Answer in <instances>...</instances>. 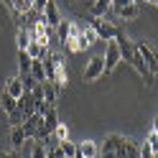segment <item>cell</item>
Instances as JSON below:
<instances>
[{"label": "cell", "instance_id": "obj_1", "mask_svg": "<svg viewBox=\"0 0 158 158\" xmlns=\"http://www.w3.org/2000/svg\"><path fill=\"white\" fill-rule=\"evenodd\" d=\"M51 82L56 84V89L59 92H64V87L69 84V74H66V61L59 54H54V66H51Z\"/></svg>", "mask_w": 158, "mask_h": 158}, {"label": "cell", "instance_id": "obj_2", "mask_svg": "<svg viewBox=\"0 0 158 158\" xmlns=\"http://www.w3.org/2000/svg\"><path fill=\"white\" fill-rule=\"evenodd\" d=\"M89 26L97 31V38H105V41H112V38L120 33V26H117V23H110V21H105V18H92Z\"/></svg>", "mask_w": 158, "mask_h": 158}, {"label": "cell", "instance_id": "obj_3", "mask_svg": "<svg viewBox=\"0 0 158 158\" xmlns=\"http://www.w3.org/2000/svg\"><path fill=\"white\" fill-rule=\"evenodd\" d=\"M105 74H112L115 69H117V64L123 61V56H120V48H117V44H115V38L112 41H107V46H105Z\"/></svg>", "mask_w": 158, "mask_h": 158}, {"label": "cell", "instance_id": "obj_4", "mask_svg": "<svg viewBox=\"0 0 158 158\" xmlns=\"http://www.w3.org/2000/svg\"><path fill=\"white\" fill-rule=\"evenodd\" d=\"M135 51L140 54V59L145 61V66L156 74V72H158V54L153 51V46L148 44V41H138V44H135Z\"/></svg>", "mask_w": 158, "mask_h": 158}, {"label": "cell", "instance_id": "obj_5", "mask_svg": "<svg viewBox=\"0 0 158 158\" xmlns=\"http://www.w3.org/2000/svg\"><path fill=\"white\" fill-rule=\"evenodd\" d=\"M105 74V59L102 56H92L89 61L84 66V79L87 82H94V79H100Z\"/></svg>", "mask_w": 158, "mask_h": 158}, {"label": "cell", "instance_id": "obj_6", "mask_svg": "<svg viewBox=\"0 0 158 158\" xmlns=\"http://www.w3.org/2000/svg\"><path fill=\"white\" fill-rule=\"evenodd\" d=\"M117 158H140V143H135L133 138H120Z\"/></svg>", "mask_w": 158, "mask_h": 158}, {"label": "cell", "instance_id": "obj_7", "mask_svg": "<svg viewBox=\"0 0 158 158\" xmlns=\"http://www.w3.org/2000/svg\"><path fill=\"white\" fill-rule=\"evenodd\" d=\"M120 138H123V135H117V133L107 135L105 143L100 145V153H97V158H117V145H120Z\"/></svg>", "mask_w": 158, "mask_h": 158}, {"label": "cell", "instance_id": "obj_8", "mask_svg": "<svg viewBox=\"0 0 158 158\" xmlns=\"http://www.w3.org/2000/svg\"><path fill=\"white\" fill-rule=\"evenodd\" d=\"M115 44H117V48H120V56L125 59L127 64H130V61H133V56H135V44H133L130 38H127V36L123 33V31L115 36Z\"/></svg>", "mask_w": 158, "mask_h": 158}, {"label": "cell", "instance_id": "obj_9", "mask_svg": "<svg viewBox=\"0 0 158 158\" xmlns=\"http://www.w3.org/2000/svg\"><path fill=\"white\" fill-rule=\"evenodd\" d=\"M79 38H82V23H72V28H69V38H66V48L72 54H79V51H84L82 48V41H79Z\"/></svg>", "mask_w": 158, "mask_h": 158}, {"label": "cell", "instance_id": "obj_10", "mask_svg": "<svg viewBox=\"0 0 158 158\" xmlns=\"http://www.w3.org/2000/svg\"><path fill=\"white\" fill-rule=\"evenodd\" d=\"M110 10H112L117 18H123V21H135V18L140 15V5H138V3H127V5L110 8Z\"/></svg>", "mask_w": 158, "mask_h": 158}, {"label": "cell", "instance_id": "obj_11", "mask_svg": "<svg viewBox=\"0 0 158 158\" xmlns=\"http://www.w3.org/2000/svg\"><path fill=\"white\" fill-rule=\"evenodd\" d=\"M44 18H46V23L51 26V28H56V23L61 21V13H59V8H56V3L54 0H48V3L44 5V13H41Z\"/></svg>", "mask_w": 158, "mask_h": 158}, {"label": "cell", "instance_id": "obj_12", "mask_svg": "<svg viewBox=\"0 0 158 158\" xmlns=\"http://www.w3.org/2000/svg\"><path fill=\"white\" fill-rule=\"evenodd\" d=\"M38 125H41V115H28L26 120L21 123V127H23V133H26V138H33L36 140V130H38Z\"/></svg>", "mask_w": 158, "mask_h": 158}, {"label": "cell", "instance_id": "obj_13", "mask_svg": "<svg viewBox=\"0 0 158 158\" xmlns=\"http://www.w3.org/2000/svg\"><path fill=\"white\" fill-rule=\"evenodd\" d=\"M41 87H44V102H46V105H56V97H59L56 84L51 82V79H44Z\"/></svg>", "mask_w": 158, "mask_h": 158}, {"label": "cell", "instance_id": "obj_14", "mask_svg": "<svg viewBox=\"0 0 158 158\" xmlns=\"http://www.w3.org/2000/svg\"><path fill=\"white\" fill-rule=\"evenodd\" d=\"M110 8H112V0H94V3L89 5L92 18H105L107 13H110Z\"/></svg>", "mask_w": 158, "mask_h": 158}, {"label": "cell", "instance_id": "obj_15", "mask_svg": "<svg viewBox=\"0 0 158 158\" xmlns=\"http://www.w3.org/2000/svg\"><path fill=\"white\" fill-rule=\"evenodd\" d=\"M18 107L23 110V115H33V107H36V100H33V94L31 92H23L21 97H18Z\"/></svg>", "mask_w": 158, "mask_h": 158}, {"label": "cell", "instance_id": "obj_16", "mask_svg": "<svg viewBox=\"0 0 158 158\" xmlns=\"http://www.w3.org/2000/svg\"><path fill=\"white\" fill-rule=\"evenodd\" d=\"M3 92L13 94L15 100H18V97L23 94V82H21V77H10V79H8V82H5V89H3Z\"/></svg>", "mask_w": 158, "mask_h": 158}, {"label": "cell", "instance_id": "obj_17", "mask_svg": "<svg viewBox=\"0 0 158 158\" xmlns=\"http://www.w3.org/2000/svg\"><path fill=\"white\" fill-rule=\"evenodd\" d=\"M31 61H33V59H31V54H28L26 48H23V51H18V72H21L18 77L31 74Z\"/></svg>", "mask_w": 158, "mask_h": 158}, {"label": "cell", "instance_id": "obj_18", "mask_svg": "<svg viewBox=\"0 0 158 158\" xmlns=\"http://www.w3.org/2000/svg\"><path fill=\"white\" fill-rule=\"evenodd\" d=\"M79 153H82L84 158H97V153H100V145H97L94 140H84V143H79Z\"/></svg>", "mask_w": 158, "mask_h": 158}, {"label": "cell", "instance_id": "obj_19", "mask_svg": "<svg viewBox=\"0 0 158 158\" xmlns=\"http://www.w3.org/2000/svg\"><path fill=\"white\" fill-rule=\"evenodd\" d=\"M26 140H28V138H26V133H23V127H21V125H13V127H10V145H13V148H23Z\"/></svg>", "mask_w": 158, "mask_h": 158}, {"label": "cell", "instance_id": "obj_20", "mask_svg": "<svg viewBox=\"0 0 158 158\" xmlns=\"http://www.w3.org/2000/svg\"><path fill=\"white\" fill-rule=\"evenodd\" d=\"M0 107H3V112H5V115H10V112L15 110V107H18V100H15L13 94L3 92V94H0Z\"/></svg>", "mask_w": 158, "mask_h": 158}, {"label": "cell", "instance_id": "obj_21", "mask_svg": "<svg viewBox=\"0 0 158 158\" xmlns=\"http://www.w3.org/2000/svg\"><path fill=\"white\" fill-rule=\"evenodd\" d=\"M31 77L36 79V82H44V79H46V72H44V61H41V59H33V61H31Z\"/></svg>", "mask_w": 158, "mask_h": 158}, {"label": "cell", "instance_id": "obj_22", "mask_svg": "<svg viewBox=\"0 0 158 158\" xmlns=\"http://www.w3.org/2000/svg\"><path fill=\"white\" fill-rule=\"evenodd\" d=\"M15 44H18V51L28 48V44H31V33H28V28H18V33H15Z\"/></svg>", "mask_w": 158, "mask_h": 158}, {"label": "cell", "instance_id": "obj_23", "mask_svg": "<svg viewBox=\"0 0 158 158\" xmlns=\"http://www.w3.org/2000/svg\"><path fill=\"white\" fill-rule=\"evenodd\" d=\"M69 28H72V21H59L56 23V38L61 44H66V38H69Z\"/></svg>", "mask_w": 158, "mask_h": 158}, {"label": "cell", "instance_id": "obj_24", "mask_svg": "<svg viewBox=\"0 0 158 158\" xmlns=\"http://www.w3.org/2000/svg\"><path fill=\"white\" fill-rule=\"evenodd\" d=\"M59 151L64 153V158H74V153H77V145H74V143L66 138V140H59Z\"/></svg>", "mask_w": 158, "mask_h": 158}, {"label": "cell", "instance_id": "obj_25", "mask_svg": "<svg viewBox=\"0 0 158 158\" xmlns=\"http://www.w3.org/2000/svg\"><path fill=\"white\" fill-rule=\"evenodd\" d=\"M44 44L41 41H33V38H31V44H28V48H26V51L28 54H31V59H41V51H44Z\"/></svg>", "mask_w": 158, "mask_h": 158}, {"label": "cell", "instance_id": "obj_26", "mask_svg": "<svg viewBox=\"0 0 158 158\" xmlns=\"http://www.w3.org/2000/svg\"><path fill=\"white\" fill-rule=\"evenodd\" d=\"M54 138H56V140H66V138H69V127H66L64 123H59V125L54 127Z\"/></svg>", "mask_w": 158, "mask_h": 158}, {"label": "cell", "instance_id": "obj_27", "mask_svg": "<svg viewBox=\"0 0 158 158\" xmlns=\"http://www.w3.org/2000/svg\"><path fill=\"white\" fill-rule=\"evenodd\" d=\"M31 158H46V148L41 140H36V145H31Z\"/></svg>", "mask_w": 158, "mask_h": 158}, {"label": "cell", "instance_id": "obj_28", "mask_svg": "<svg viewBox=\"0 0 158 158\" xmlns=\"http://www.w3.org/2000/svg\"><path fill=\"white\" fill-rule=\"evenodd\" d=\"M8 117H10V125H21V123L26 120V115H23V110H21V107H15V110L8 115Z\"/></svg>", "mask_w": 158, "mask_h": 158}, {"label": "cell", "instance_id": "obj_29", "mask_svg": "<svg viewBox=\"0 0 158 158\" xmlns=\"http://www.w3.org/2000/svg\"><path fill=\"white\" fill-rule=\"evenodd\" d=\"M145 143H148V145H151V148H153V153L158 151V135H156L153 130H151V133H148V135H145Z\"/></svg>", "mask_w": 158, "mask_h": 158}, {"label": "cell", "instance_id": "obj_30", "mask_svg": "<svg viewBox=\"0 0 158 158\" xmlns=\"http://www.w3.org/2000/svg\"><path fill=\"white\" fill-rule=\"evenodd\" d=\"M140 158H153V148L148 145V143L140 145Z\"/></svg>", "mask_w": 158, "mask_h": 158}, {"label": "cell", "instance_id": "obj_31", "mask_svg": "<svg viewBox=\"0 0 158 158\" xmlns=\"http://www.w3.org/2000/svg\"><path fill=\"white\" fill-rule=\"evenodd\" d=\"M48 3V0H33V10L36 13H44V5Z\"/></svg>", "mask_w": 158, "mask_h": 158}, {"label": "cell", "instance_id": "obj_32", "mask_svg": "<svg viewBox=\"0 0 158 158\" xmlns=\"http://www.w3.org/2000/svg\"><path fill=\"white\" fill-rule=\"evenodd\" d=\"M153 133L158 135V117H156V120H153Z\"/></svg>", "mask_w": 158, "mask_h": 158}, {"label": "cell", "instance_id": "obj_33", "mask_svg": "<svg viewBox=\"0 0 158 158\" xmlns=\"http://www.w3.org/2000/svg\"><path fill=\"white\" fill-rule=\"evenodd\" d=\"M138 5H143V3H156V0H135Z\"/></svg>", "mask_w": 158, "mask_h": 158}, {"label": "cell", "instance_id": "obj_34", "mask_svg": "<svg viewBox=\"0 0 158 158\" xmlns=\"http://www.w3.org/2000/svg\"><path fill=\"white\" fill-rule=\"evenodd\" d=\"M0 158H10V153H5V151H0Z\"/></svg>", "mask_w": 158, "mask_h": 158}, {"label": "cell", "instance_id": "obj_35", "mask_svg": "<svg viewBox=\"0 0 158 158\" xmlns=\"http://www.w3.org/2000/svg\"><path fill=\"white\" fill-rule=\"evenodd\" d=\"M74 158H84V156H82V153H79V148H77V153H74Z\"/></svg>", "mask_w": 158, "mask_h": 158}, {"label": "cell", "instance_id": "obj_36", "mask_svg": "<svg viewBox=\"0 0 158 158\" xmlns=\"http://www.w3.org/2000/svg\"><path fill=\"white\" fill-rule=\"evenodd\" d=\"M79 3H89V5H92V3H94V0H79Z\"/></svg>", "mask_w": 158, "mask_h": 158}, {"label": "cell", "instance_id": "obj_37", "mask_svg": "<svg viewBox=\"0 0 158 158\" xmlns=\"http://www.w3.org/2000/svg\"><path fill=\"white\" fill-rule=\"evenodd\" d=\"M10 158H21V156H18V153H10Z\"/></svg>", "mask_w": 158, "mask_h": 158}, {"label": "cell", "instance_id": "obj_38", "mask_svg": "<svg viewBox=\"0 0 158 158\" xmlns=\"http://www.w3.org/2000/svg\"><path fill=\"white\" fill-rule=\"evenodd\" d=\"M153 158H158V151H156V153H153Z\"/></svg>", "mask_w": 158, "mask_h": 158}, {"label": "cell", "instance_id": "obj_39", "mask_svg": "<svg viewBox=\"0 0 158 158\" xmlns=\"http://www.w3.org/2000/svg\"><path fill=\"white\" fill-rule=\"evenodd\" d=\"M153 5H156V8H158V0H156V3H153Z\"/></svg>", "mask_w": 158, "mask_h": 158}]
</instances>
